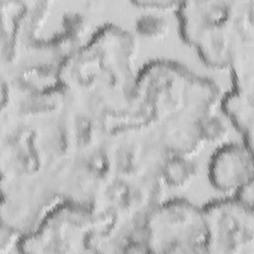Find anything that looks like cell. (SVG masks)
I'll return each instance as SVG.
<instances>
[{
    "label": "cell",
    "mask_w": 254,
    "mask_h": 254,
    "mask_svg": "<svg viewBox=\"0 0 254 254\" xmlns=\"http://www.w3.org/2000/svg\"><path fill=\"white\" fill-rule=\"evenodd\" d=\"M245 214L244 211L236 207H225L222 210H216V215H213L209 221L213 243L216 246L226 247L229 246L230 236L235 237L237 234L240 237L247 236L248 227H252V225L246 224Z\"/></svg>",
    "instance_id": "cell-1"
}]
</instances>
